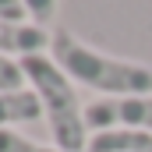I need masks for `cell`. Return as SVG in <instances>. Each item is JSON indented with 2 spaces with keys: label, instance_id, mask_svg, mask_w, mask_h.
Wrapping results in <instances>:
<instances>
[{
  "label": "cell",
  "instance_id": "obj_1",
  "mask_svg": "<svg viewBox=\"0 0 152 152\" xmlns=\"http://www.w3.org/2000/svg\"><path fill=\"white\" fill-rule=\"evenodd\" d=\"M50 50H53V64L75 85L106 92V96H145V92H152V71L149 67L106 57V53L85 46L81 39H75L67 28L53 32Z\"/></svg>",
  "mask_w": 152,
  "mask_h": 152
},
{
  "label": "cell",
  "instance_id": "obj_2",
  "mask_svg": "<svg viewBox=\"0 0 152 152\" xmlns=\"http://www.w3.org/2000/svg\"><path fill=\"white\" fill-rule=\"evenodd\" d=\"M21 71H25L32 92L42 103V113H46V124H50V134H53L57 149H64V152L88 149L85 145V110L78 103L71 78L53 64V57L28 53V57H21Z\"/></svg>",
  "mask_w": 152,
  "mask_h": 152
},
{
  "label": "cell",
  "instance_id": "obj_3",
  "mask_svg": "<svg viewBox=\"0 0 152 152\" xmlns=\"http://www.w3.org/2000/svg\"><path fill=\"white\" fill-rule=\"evenodd\" d=\"M85 127L99 131H149L152 134V99L149 96H103L85 106Z\"/></svg>",
  "mask_w": 152,
  "mask_h": 152
},
{
  "label": "cell",
  "instance_id": "obj_4",
  "mask_svg": "<svg viewBox=\"0 0 152 152\" xmlns=\"http://www.w3.org/2000/svg\"><path fill=\"white\" fill-rule=\"evenodd\" d=\"M50 32L42 28V25H18V21H4L0 18V53H21V57H28V53H39L42 46H50Z\"/></svg>",
  "mask_w": 152,
  "mask_h": 152
},
{
  "label": "cell",
  "instance_id": "obj_5",
  "mask_svg": "<svg viewBox=\"0 0 152 152\" xmlns=\"http://www.w3.org/2000/svg\"><path fill=\"white\" fill-rule=\"evenodd\" d=\"M42 117V103L36 92L18 88V92H0V127L11 124H25V120H39Z\"/></svg>",
  "mask_w": 152,
  "mask_h": 152
},
{
  "label": "cell",
  "instance_id": "obj_6",
  "mask_svg": "<svg viewBox=\"0 0 152 152\" xmlns=\"http://www.w3.org/2000/svg\"><path fill=\"white\" fill-rule=\"evenodd\" d=\"M88 152H152V134L149 131H99Z\"/></svg>",
  "mask_w": 152,
  "mask_h": 152
},
{
  "label": "cell",
  "instance_id": "obj_7",
  "mask_svg": "<svg viewBox=\"0 0 152 152\" xmlns=\"http://www.w3.org/2000/svg\"><path fill=\"white\" fill-rule=\"evenodd\" d=\"M0 152H64V149H46V145H36V142L14 134L11 127H0Z\"/></svg>",
  "mask_w": 152,
  "mask_h": 152
},
{
  "label": "cell",
  "instance_id": "obj_8",
  "mask_svg": "<svg viewBox=\"0 0 152 152\" xmlns=\"http://www.w3.org/2000/svg\"><path fill=\"white\" fill-rule=\"evenodd\" d=\"M21 85H25V71H21V64H14L11 57L0 53V92H18Z\"/></svg>",
  "mask_w": 152,
  "mask_h": 152
},
{
  "label": "cell",
  "instance_id": "obj_9",
  "mask_svg": "<svg viewBox=\"0 0 152 152\" xmlns=\"http://www.w3.org/2000/svg\"><path fill=\"white\" fill-rule=\"evenodd\" d=\"M21 4L28 7V18L36 25H50L53 14H57V0H21Z\"/></svg>",
  "mask_w": 152,
  "mask_h": 152
},
{
  "label": "cell",
  "instance_id": "obj_10",
  "mask_svg": "<svg viewBox=\"0 0 152 152\" xmlns=\"http://www.w3.org/2000/svg\"><path fill=\"white\" fill-rule=\"evenodd\" d=\"M0 18H4V21H18V25H21V21L28 18V7H25L21 0H0Z\"/></svg>",
  "mask_w": 152,
  "mask_h": 152
}]
</instances>
